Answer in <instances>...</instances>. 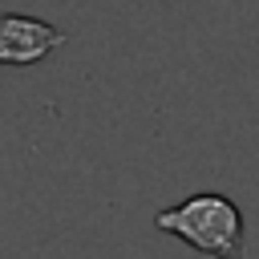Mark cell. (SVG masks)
Returning <instances> with one entry per match:
<instances>
[{
    "mask_svg": "<svg viewBox=\"0 0 259 259\" xmlns=\"http://www.w3.org/2000/svg\"><path fill=\"white\" fill-rule=\"evenodd\" d=\"M154 227L190 243L194 251H206V255H219V259H235L243 251V214L227 194H214V190L190 194L186 202L158 210Z\"/></svg>",
    "mask_w": 259,
    "mask_h": 259,
    "instance_id": "cell-1",
    "label": "cell"
},
{
    "mask_svg": "<svg viewBox=\"0 0 259 259\" xmlns=\"http://www.w3.org/2000/svg\"><path fill=\"white\" fill-rule=\"evenodd\" d=\"M65 45V32L49 20L0 12V65H36Z\"/></svg>",
    "mask_w": 259,
    "mask_h": 259,
    "instance_id": "cell-2",
    "label": "cell"
}]
</instances>
